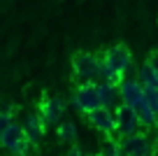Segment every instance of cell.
<instances>
[{"instance_id": "obj_1", "label": "cell", "mask_w": 158, "mask_h": 156, "mask_svg": "<svg viewBox=\"0 0 158 156\" xmlns=\"http://www.w3.org/2000/svg\"><path fill=\"white\" fill-rule=\"evenodd\" d=\"M72 68L77 72V77L84 84H102L109 82L107 75H105V68L100 63V58L95 54H89V51H77L72 58Z\"/></svg>"}, {"instance_id": "obj_2", "label": "cell", "mask_w": 158, "mask_h": 156, "mask_svg": "<svg viewBox=\"0 0 158 156\" xmlns=\"http://www.w3.org/2000/svg\"><path fill=\"white\" fill-rule=\"evenodd\" d=\"M133 63V56H130V49L126 44H116L112 47L105 54V61H102V68H105V75H107L109 82H121L123 79V72L130 68Z\"/></svg>"}, {"instance_id": "obj_3", "label": "cell", "mask_w": 158, "mask_h": 156, "mask_svg": "<svg viewBox=\"0 0 158 156\" xmlns=\"http://www.w3.org/2000/svg\"><path fill=\"white\" fill-rule=\"evenodd\" d=\"M118 86V96H121V102L133 107L137 114H142L144 110L149 107L147 100H144V86L137 82V79H121L116 84Z\"/></svg>"}, {"instance_id": "obj_4", "label": "cell", "mask_w": 158, "mask_h": 156, "mask_svg": "<svg viewBox=\"0 0 158 156\" xmlns=\"http://www.w3.org/2000/svg\"><path fill=\"white\" fill-rule=\"evenodd\" d=\"M114 124H116V135L118 137H130V135H139L142 133V121H139L137 112L128 105H121V107L114 112Z\"/></svg>"}, {"instance_id": "obj_5", "label": "cell", "mask_w": 158, "mask_h": 156, "mask_svg": "<svg viewBox=\"0 0 158 156\" xmlns=\"http://www.w3.org/2000/svg\"><path fill=\"white\" fill-rule=\"evenodd\" d=\"M74 105H77L79 112H84V114H91V112L102 107L98 84H81V86L74 91Z\"/></svg>"}, {"instance_id": "obj_6", "label": "cell", "mask_w": 158, "mask_h": 156, "mask_svg": "<svg viewBox=\"0 0 158 156\" xmlns=\"http://www.w3.org/2000/svg\"><path fill=\"white\" fill-rule=\"evenodd\" d=\"M118 156H151V142L142 133L130 137H118Z\"/></svg>"}, {"instance_id": "obj_7", "label": "cell", "mask_w": 158, "mask_h": 156, "mask_svg": "<svg viewBox=\"0 0 158 156\" xmlns=\"http://www.w3.org/2000/svg\"><path fill=\"white\" fill-rule=\"evenodd\" d=\"M91 121V126L95 128V131L105 133V135H116V124H114V112H109V110L100 107L95 110V112L86 114Z\"/></svg>"}, {"instance_id": "obj_8", "label": "cell", "mask_w": 158, "mask_h": 156, "mask_svg": "<svg viewBox=\"0 0 158 156\" xmlns=\"http://www.w3.org/2000/svg\"><path fill=\"white\" fill-rule=\"evenodd\" d=\"M63 100L60 98H47L44 102H42V107H40V119L44 121V126H54V124L60 121V117H63Z\"/></svg>"}, {"instance_id": "obj_9", "label": "cell", "mask_w": 158, "mask_h": 156, "mask_svg": "<svg viewBox=\"0 0 158 156\" xmlns=\"http://www.w3.org/2000/svg\"><path fill=\"white\" fill-rule=\"evenodd\" d=\"M98 91H100V100H102V107L109 110V112H116L123 102H121V96H118V86L112 82H102L98 84Z\"/></svg>"}, {"instance_id": "obj_10", "label": "cell", "mask_w": 158, "mask_h": 156, "mask_svg": "<svg viewBox=\"0 0 158 156\" xmlns=\"http://www.w3.org/2000/svg\"><path fill=\"white\" fill-rule=\"evenodd\" d=\"M21 126H23L26 137H28L33 145H37V142L44 137V128H47V126H44V121L40 119V114H28V117H26V121L21 124Z\"/></svg>"}, {"instance_id": "obj_11", "label": "cell", "mask_w": 158, "mask_h": 156, "mask_svg": "<svg viewBox=\"0 0 158 156\" xmlns=\"http://www.w3.org/2000/svg\"><path fill=\"white\" fill-rule=\"evenodd\" d=\"M23 137H26L23 126H21L19 121H12V124H10V128L5 131V135H2V140H0V147H2L5 151H12L21 140H23Z\"/></svg>"}, {"instance_id": "obj_12", "label": "cell", "mask_w": 158, "mask_h": 156, "mask_svg": "<svg viewBox=\"0 0 158 156\" xmlns=\"http://www.w3.org/2000/svg\"><path fill=\"white\" fill-rule=\"evenodd\" d=\"M137 82L142 84V86L158 89V77H156V72H153V68H151L149 61H144V63H142V68H139V72H137Z\"/></svg>"}, {"instance_id": "obj_13", "label": "cell", "mask_w": 158, "mask_h": 156, "mask_svg": "<svg viewBox=\"0 0 158 156\" xmlns=\"http://www.w3.org/2000/svg\"><path fill=\"white\" fill-rule=\"evenodd\" d=\"M144 100H147L149 110L158 117V89H151V86H144Z\"/></svg>"}, {"instance_id": "obj_14", "label": "cell", "mask_w": 158, "mask_h": 156, "mask_svg": "<svg viewBox=\"0 0 158 156\" xmlns=\"http://www.w3.org/2000/svg\"><path fill=\"white\" fill-rule=\"evenodd\" d=\"M58 135H60V140H65V142H74V137H77L74 124H60L58 126Z\"/></svg>"}, {"instance_id": "obj_15", "label": "cell", "mask_w": 158, "mask_h": 156, "mask_svg": "<svg viewBox=\"0 0 158 156\" xmlns=\"http://www.w3.org/2000/svg\"><path fill=\"white\" fill-rule=\"evenodd\" d=\"M12 121H14V114L10 110H0V140H2V135H5V131L10 128Z\"/></svg>"}, {"instance_id": "obj_16", "label": "cell", "mask_w": 158, "mask_h": 156, "mask_svg": "<svg viewBox=\"0 0 158 156\" xmlns=\"http://www.w3.org/2000/svg\"><path fill=\"white\" fill-rule=\"evenodd\" d=\"M102 156H118V140H107L102 145Z\"/></svg>"}, {"instance_id": "obj_17", "label": "cell", "mask_w": 158, "mask_h": 156, "mask_svg": "<svg viewBox=\"0 0 158 156\" xmlns=\"http://www.w3.org/2000/svg\"><path fill=\"white\" fill-rule=\"evenodd\" d=\"M149 63H151V68H153V72H156V77H158V51H156V54H151V56H149Z\"/></svg>"}, {"instance_id": "obj_18", "label": "cell", "mask_w": 158, "mask_h": 156, "mask_svg": "<svg viewBox=\"0 0 158 156\" xmlns=\"http://www.w3.org/2000/svg\"><path fill=\"white\" fill-rule=\"evenodd\" d=\"M68 156H81V151H79V147H70Z\"/></svg>"}, {"instance_id": "obj_19", "label": "cell", "mask_w": 158, "mask_h": 156, "mask_svg": "<svg viewBox=\"0 0 158 156\" xmlns=\"http://www.w3.org/2000/svg\"><path fill=\"white\" fill-rule=\"evenodd\" d=\"M93 156H102V154H93Z\"/></svg>"}]
</instances>
